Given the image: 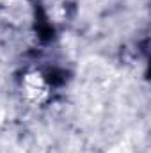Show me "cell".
I'll list each match as a JSON object with an SVG mask.
<instances>
[{
  "label": "cell",
  "instance_id": "obj_1",
  "mask_svg": "<svg viewBox=\"0 0 151 153\" xmlns=\"http://www.w3.org/2000/svg\"><path fill=\"white\" fill-rule=\"evenodd\" d=\"M20 89L23 98L32 105H43L52 96V82L41 71H27L21 76Z\"/></svg>",
  "mask_w": 151,
  "mask_h": 153
}]
</instances>
